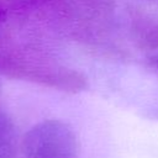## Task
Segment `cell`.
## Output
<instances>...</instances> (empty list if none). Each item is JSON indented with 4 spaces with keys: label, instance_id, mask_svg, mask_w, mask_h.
<instances>
[{
    "label": "cell",
    "instance_id": "cell-1",
    "mask_svg": "<svg viewBox=\"0 0 158 158\" xmlns=\"http://www.w3.org/2000/svg\"><path fill=\"white\" fill-rule=\"evenodd\" d=\"M23 158H80L74 130L57 118L43 120L22 137Z\"/></svg>",
    "mask_w": 158,
    "mask_h": 158
},
{
    "label": "cell",
    "instance_id": "cell-2",
    "mask_svg": "<svg viewBox=\"0 0 158 158\" xmlns=\"http://www.w3.org/2000/svg\"><path fill=\"white\" fill-rule=\"evenodd\" d=\"M7 70L15 77L25 78L63 91L77 93L86 88L85 77L65 67L46 63H15L10 65Z\"/></svg>",
    "mask_w": 158,
    "mask_h": 158
},
{
    "label": "cell",
    "instance_id": "cell-3",
    "mask_svg": "<svg viewBox=\"0 0 158 158\" xmlns=\"http://www.w3.org/2000/svg\"><path fill=\"white\" fill-rule=\"evenodd\" d=\"M0 158H23L22 138L12 117L0 109Z\"/></svg>",
    "mask_w": 158,
    "mask_h": 158
},
{
    "label": "cell",
    "instance_id": "cell-4",
    "mask_svg": "<svg viewBox=\"0 0 158 158\" xmlns=\"http://www.w3.org/2000/svg\"><path fill=\"white\" fill-rule=\"evenodd\" d=\"M147 67L158 75V54H153L147 58Z\"/></svg>",
    "mask_w": 158,
    "mask_h": 158
}]
</instances>
